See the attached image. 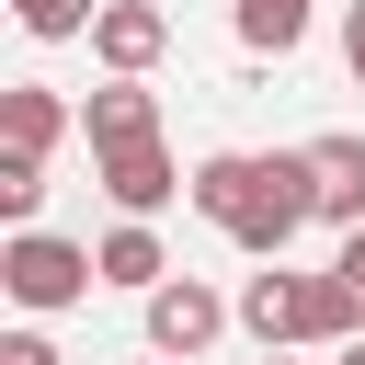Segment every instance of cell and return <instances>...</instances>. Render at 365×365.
Returning a JSON list of instances; mask_svg holds the SVG:
<instances>
[{
	"label": "cell",
	"instance_id": "obj_1",
	"mask_svg": "<svg viewBox=\"0 0 365 365\" xmlns=\"http://www.w3.org/2000/svg\"><path fill=\"white\" fill-rule=\"evenodd\" d=\"M194 217L251 251V262H285L297 228H319V194H308V148H205L194 160Z\"/></svg>",
	"mask_w": 365,
	"mask_h": 365
},
{
	"label": "cell",
	"instance_id": "obj_2",
	"mask_svg": "<svg viewBox=\"0 0 365 365\" xmlns=\"http://www.w3.org/2000/svg\"><path fill=\"white\" fill-rule=\"evenodd\" d=\"M0 285H11L23 319H57V308H80V297L103 285V251H80V240H57V228L34 217V228L0 240Z\"/></svg>",
	"mask_w": 365,
	"mask_h": 365
},
{
	"label": "cell",
	"instance_id": "obj_3",
	"mask_svg": "<svg viewBox=\"0 0 365 365\" xmlns=\"http://www.w3.org/2000/svg\"><path fill=\"white\" fill-rule=\"evenodd\" d=\"M137 308H148V354H182V365H194V354H205V342L240 319V297H217L205 274H160Z\"/></svg>",
	"mask_w": 365,
	"mask_h": 365
},
{
	"label": "cell",
	"instance_id": "obj_4",
	"mask_svg": "<svg viewBox=\"0 0 365 365\" xmlns=\"http://www.w3.org/2000/svg\"><path fill=\"white\" fill-rule=\"evenodd\" d=\"M91 182L114 194V217H160L171 194H194V171L160 148V137H125V148H91Z\"/></svg>",
	"mask_w": 365,
	"mask_h": 365
},
{
	"label": "cell",
	"instance_id": "obj_5",
	"mask_svg": "<svg viewBox=\"0 0 365 365\" xmlns=\"http://www.w3.org/2000/svg\"><path fill=\"white\" fill-rule=\"evenodd\" d=\"M308 319H319V274H285V262L240 274V331L251 342H297L308 354Z\"/></svg>",
	"mask_w": 365,
	"mask_h": 365
},
{
	"label": "cell",
	"instance_id": "obj_6",
	"mask_svg": "<svg viewBox=\"0 0 365 365\" xmlns=\"http://www.w3.org/2000/svg\"><path fill=\"white\" fill-rule=\"evenodd\" d=\"M91 57L148 80V68L171 57V11H160V0H103V11H91Z\"/></svg>",
	"mask_w": 365,
	"mask_h": 365
},
{
	"label": "cell",
	"instance_id": "obj_7",
	"mask_svg": "<svg viewBox=\"0 0 365 365\" xmlns=\"http://www.w3.org/2000/svg\"><path fill=\"white\" fill-rule=\"evenodd\" d=\"M80 137H91V148H125V137H160V91H148L137 68H103V91L80 103Z\"/></svg>",
	"mask_w": 365,
	"mask_h": 365
},
{
	"label": "cell",
	"instance_id": "obj_8",
	"mask_svg": "<svg viewBox=\"0 0 365 365\" xmlns=\"http://www.w3.org/2000/svg\"><path fill=\"white\" fill-rule=\"evenodd\" d=\"M308 194L319 228H365V137H308Z\"/></svg>",
	"mask_w": 365,
	"mask_h": 365
},
{
	"label": "cell",
	"instance_id": "obj_9",
	"mask_svg": "<svg viewBox=\"0 0 365 365\" xmlns=\"http://www.w3.org/2000/svg\"><path fill=\"white\" fill-rule=\"evenodd\" d=\"M57 137H80V103L46 91V80H11V91H0V148H34V160H46Z\"/></svg>",
	"mask_w": 365,
	"mask_h": 365
},
{
	"label": "cell",
	"instance_id": "obj_10",
	"mask_svg": "<svg viewBox=\"0 0 365 365\" xmlns=\"http://www.w3.org/2000/svg\"><path fill=\"white\" fill-rule=\"evenodd\" d=\"M91 251H103V285H125V297H148V285L171 274V251H160V228H148V217H114Z\"/></svg>",
	"mask_w": 365,
	"mask_h": 365
},
{
	"label": "cell",
	"instance_id": "obj_11",
	"mask_svg": "<svg viewBox=\"0 0 365 365\" xmlns=\"http://www.w3.org/2000/svg\"><path fill=\"white\" fill-rule=\"evenodd\" d=\"M308 23H319V0H228V34H240L251 57H297Z\"/></svg>",
	"mask_w": 365,
	"mask_h": 365
},
{
	"label": "cell",
	"instance_id": "obj_12",
	"mask_svg": "<svg viewBox=\"0 0 365 365\" xmlns=\"http://www.w3.org/2000/svg\"><path fill=\"white\" fill-rule=\"evenodd\" d=\"M34 205H46V160H34V148H0V217L34 228Z\"/></svg>",
	"mask_w": 365,
	"mask_h": 365
},
{
	"label": "cell",
	"instance_id": "obj_13",
	"mask_svg": "<svg viewBox=\"0 0 365 365\" xmlns=\"http://www.w3.org/2000/svg\"><path fill=\"white\" fill-rule=\"evenodd\" d=\"M11 11H23V34H46V46H57V34H91V11H103V0H11Z\"/></svg>",
	"mask_w": 365,
	"mask_h": 365
},
{
	"label": "cell",
	"instance_id": "obj_14",
	"mask_svg": "<svg viewBox=\"0 0 365 365\" xmlns=\"http://www.w3.org/2000/svg\"><path fill=\"white\" fill-rule=\"evenodd\" d=\"M0 365H57V342L46 331H0Z\"/></svg>",
	"mask_w": 365,
	"mask_h": 365
},
{
	"label": "cell",
	"instance_id": "obj_15",
	"mask_svg": "<svg viewBox=\"0 0 365 365\" xmlns=\"http://www.w3.org/2000/svg\"><path fill=\"white\" fill-rule=\"evenodd\" d=\"M342 68H354V91H365V0L342 11Z\"/></svg>",
	"mask_w": 365,
	"mask_h": 365
},
{
	"label": "cell",
	"instance_id": "obj_16",
	"mask_svg": "<svg viewBox=\"0 0 365 365\" xmlns=\"http://www.w3.org/2000/svg\"><path fill=\"white\" fill-rule=\"evenodd\" d=\"M331 262H342V285L365 297V228H342V251H331Z\"/></svg>",
	"mask_w": 365,
	"mask_h": 365
},
{
	"label": "cell",
	"instance_id": "obj_17",
	"mask_svg": "<svg viewBox=\"0 0 365 365\" xmlns=\"http://www.w3.org/2000/svg\"><path fill=\"white\" fill-rule=\"evenodd\" d=\"M262 365H297V342H262Z\"/></svg>",
	"mask_w": 365,
	"mask_h": 365
},
{
	"label": "cell",
	"instance_id": "obj_18",
	"mask_svg": "<svg viewBox=\"0 0 365 365\" xmlns=\"http://www.w3.org/2000/svg\"><path fill=\"white\" fill-rule=\"evenodd\" d=\"M331 365H365V331H354V342H342V354H331Z\"/></svg>",
	"mask_w": 365,
	"mask_h": 365
},
{
	"label": "cell",
	"instance_id": "obj_19",
	"mask_svg": "<svg viewBox=\"0 0 365 365\" xmlns=\"http://www.w3.org/2000/svg\"><path fill=\"white\" fill-rule=\"evenodd\" d=\"M137 365H182V354H137Z\"/></svg>",
	"mask_w": 365,
	"mask_h": 365
}]
</instances>
